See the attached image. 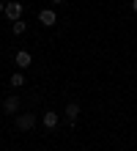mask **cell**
Returning a JSON list of instances; mask_svg holds the SVG:
<instances>
[{"mask_svg":"<svg viewBox=\"0 0 137 151\" xmlns=\"http://www.w3.org/2000/svg\"><path fill=\"white\" fill-rule=\"evenodd\" d=\"M33 127H36V115L33 113H22L19 118H16V129L19 132H30Z\"/></svg>","mask_w":137,"mask_h":151,"instance_id":"cell-1","label":"cell"},{"mask_svg":"<svg viewBox=\"0 0 137 151\" xmlns=\"http://www.w3.org/2000/svg\"><path fill=\"white\" fill-rule=\"evenodd\" d=\"M6 17H8V22H16V19H22V3H16V0L6 3Z\"/></svg>","mask_w":137,"mask_h":151,"instance_id":"cell-2","label":"cell"},{"mask_svg":"<svg viewBox=\"0 0 137 151\" xmlns=\"http://www.w3.org/2000/svg\"><path fill=\"white\" fill-rule=\"evenodd\" d=\"M14 63L19 66V69H27V66L33 63V55H30V52H27V50H19V52H16V55H14Z\"/></svg>","mask_w":137,"mask_h":151,"instance_id":"cell-3","label":"cell"},{"mask_svg":"<svg viewBox=\"0 0 137 151\" xmlns=\"http://www.w3.org/2000/svg\"><path fill=\"white\" fill-rule=\"evenodd\" d=\"M39 22H41V25H47V28H52V25L58 22V17H55L52 8H41V11H39Z\"/></svg>","mask_w":137,"mask_h":151,"instance_id":"cell-4","label":"cell"},{"mask_svg":"<svg viewBox=\"0 0 137 151\" xmlns=\"http://www.w3.org/2000/svg\"><path fill=\"white\" fill-rule=\"evenodd\" d=\"M58 124H60V115L55 113V110H47V113H44V127H47V129H55Z\"/></svg>","mask_w":137,"mask_h":151,"instance_id":"cell-5","label":"cell"},{"mask_svg":"<svg viewBox=\"0 0 137 151\" xmlns=\"http://www.w3.org/2000/svg\"><path fill=\"white\" fill-rule=\"evenodd\" d=\"M16 110H19V99H16V96H8V99L3 102V113L11 115V113H16Z\"/></svg>","mask_w":137,"mask_h":151,"instance_id":"cell-6","label":"cell"},{"mask_svg":"<svg viewBox=\"0 0 137 151\" xmlns=\"http://www.w3.org/2000/svg\"><path fill=\"white\" fill-rule=\"evenodd\" d=\"M77 115H80V104H77V102H71V104H66V118H69L71 124L77 121Z\"/></svg>","mask_w":137,"mask_h":151,"instance_id":"cell-7","label":"cell"},{"mask_svg":"<svg viewBox=\"0 0 137 151\" xmlns=\"http://www.w3.org/2000/svg\"><path fill=\"white\" fill-rule=\"evenodd\" d=\"M25 28H27V25H25L22 19H16V22H11V33H14V36H22V33H25Z\"/></svg>","mask_w":137,"mask_h":151,"instance_id":"cell-8","label":"cell"},{"mask_svg":"<svg viewBox=\"0 0 137 151\" xmlns=\"http://www.w3.org/2000/svg\"><path fill=\"white\" fill-rule=\"evenodd\" d=\"M11 85H14V88L25 85V77H22V72H14V74H11Z\"/></svg>","mask_w":137,"mask_h":151,"instance_id":"cell-9","label":"cell"},{"mask_svg":"<svg viewBox=\"0 0 137 151\" xmlns=\"http://www.w3.org/2000/svg\"><path fill=\"white\" fill-rule=\"evenodd\" d=\"M132 11H134V14H137V0H132Z\"/></svg>","mask_w":137,"mask_h":151,"instance_id":"cell-10","label":"cell"},{"mask_svg":"<svg viewBox=\"0 0 137 151\" xmlns=\"http://www.w3.org/2000/svg\"><path fill=\"white\" fill-rule=\"evenodd\" d=\"M3 11H6V6H3V3H0V14H3Z\"/></svg>","mask_w":137,"mask_h":151,"instance_id":"cell-11","label":"cell"},{"mask_svg":"<svg viewBox=\"0 0 137 151\" xmlns=\"http://www.w3.org/2000/svg\"><path fill=\"white\" fill-rule=\"evenodd\" d=\"M52 3H55V6H58V3H63V0H52Z\"/></svg>","mask_w":137,"mask_h":151,"instance_id":"cell-12","label":"cell"}]
</instances>
